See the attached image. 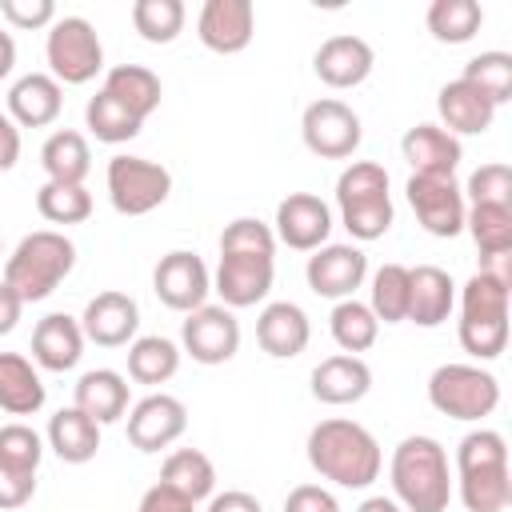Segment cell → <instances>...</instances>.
<instances>
[{
	"mask_svg": "<svg viewBox=\"0 0 512 512\" xmlns=\"http://www.w3.org/2000/svg\"><path fill=\"white\" fill-rule=\"evenodd\" d=\"M308 464L340 488H368L380 476L384 456L376 436L364 424L332 416L308 432Z\"/></svg>",
	"mask_w": 512,
	"mask_h": 512,
	"instance_id": "obj_1",
	"label": "cell"
},
{
	"mask_svg": "<svg viewBox=\"0 0 512 512\" xmlns=\"http://www.w3.org/2000/svg\"><path fill=\"white\" fill-rule=\"evenodd\" d=\"M456 484L468 512H504L512 504L508 444L492 428H476L456 448Z\"/></svg>",
	"mask_w": 512,
	"mask_h": 512,
	"instance_id": "obj_2",
	"label": "cell"
},
{
	"mask_svg": "<svg viewBox=\"0 0 512 512\" xmlns=\"http://www.w3.org/2000/svg\"><path fill=\"white\" fill-rule=\"evenodd\" d=\"M392 492L408 512H444L452 500L448 452L432 436H404L392 452Z\"/></svg>",
	"mask_w": 512,
	"mask_h": 512,
	"instance_id": "obj_3",
	"label": "cell"
},
{
	"mask_svg": "<svg viewBox=\"0 0 512 512\" xmlns=\"http://www.w3.org/2000/svg\"><path fill=\"white\" fill-rule=\"evenodd\" d=\"M72 264H76V244L64 232L40 228V232H28L16 244V252L4 260V284L24 304H36L60 288V280L72 272Z\"/></svg>",
	"mask_w": 512,
	"mask_h": 512,
	"instance_id": "obj_4",
	"label": "cell"
},
{
	"mask_svg": "<svg viewBox=\"0 0 512 512\" xmlns=\"http://www.w3.org/2000/svg\"><path fill=\"white\" fill-rule=\"evenodd\" d=\"M460 344L476 360H496L508 344V280L476 272L460 292Z\"/></svg>",
	"mask_w": 512,
	"mask_h": 512,
	"instance_id": "obj_5",
	"label": "cell"
},
{
	"mask_svg": "<svg viewBox=\"0 0 512 512\" xmlns=\"http://www.w3.org/2000/svg\"><path fill=\"white\" fill-rule=\"evenodd\" d=\"M336 204L340 220L356 240H380L392 228V196H388V172L372 160H356L336 180Z\"/></svg>",
	"mask_w": 512,
	"mask_h": 512,
	"instance_id": "obj_6",
	"label": "cell"
},
{
	"mask_svg": "<svg viewBox=\"0 0 512 512\" xmlns=\"http://www.w3.org/2000/svg\"><path fill=\"white\" fill-rule=\"evenodd\" d=\"M428 404L452 420H480L496 412L500 380L480 364H440L428 376Z\"/></svg>",
	"mask_w": 512,
	"mask_h": 512,
	"instance_id": "obj_7",
	"label": "cell"
},
{
	"mask_svg": "<svg viewBox=\"0 0 512 512\" xmlns=\"http://www.w3.org/2000/svg\"><path fill=\"white\" fill-rule=\"evenodd\" d=\"M52 80L60 84H88L100 68H104V44L96 36V28L84 16H60L48 28V44H44Z\"/></svg>",
	"mask_w": 512,
	"mask_h": 512,
	"instance_id": "obj_8",
	"label": "cell"
},
{
	"mask_svg": "<svg viewBox=\"0 0 512 512\" xmlns=\"http://www.w3.org/2000/svg\"><path fill=\"white\" fill-rule=\"evenodd\" d=\"M104 180H108V200L120 216H144L160 208L172 192L168 168L148 156H112Z\"/></svg>",
	"mask_w": 512,
	"mask_h": 512,
	"instance_id": "obj_9",
	"label": "cell"
},
{
	"mask_svg": "<svg viewBox=\"0 0 512 512\" xmlns=\"http://www.w3.org/2000/svg\"><path fill=\"white\" fill-rule=\"evenodd\" d=\"M300 136H304V148L324 156V160H348L356 148H360V116L336 100V96H324V100H312L300 116Z\"/></svg>",
	"mask_w": 512,
	"mask_h": 512,
	"instance_id": "obj_10",
	"label": "cell"
},
{
	"mask_svg": "<svg viewBox=\"0 0 512 512\" xmlns=\"http://www.w3.org/2000/svg\"><path fill=\"white\" fill-rule=\"evenodd\" d=\"M408 204L420 220L424 232L448 240L456 232H464V188L456 184V176H424V172H412L408 176Z\"/></svg>",
	"mask_w": 512,
	"mask_h": 512,
	"instance_id": "obj_11",
	"label": "cell"
},
{
	"mask_svg": "<svg viewBox=\"0 0 512 512\" xmlns=\"http://www.w3.org/2000/svg\"><path fill=\"white\" fill-rule=\"evenodd\" d=\"M180 340L196 364H224L240 348V320L224 304H200L180 324Z\"/></svg>",
	"mask_w": 512,
	"mask_h": 512,
	"instance_id": "obj_12",
	"label": "cell"
},
{
	"mask_svg": "<svg viewBox=\"0 0 512 512\" xmlns=\"http://www.w3.org/2000/svg\"><path fill=\"white\" fill-rule=\"evenodd\" d=\"M152 288H156L164 308L196 312L208 300V292H212V276H208V268H204V260L196 252L176 248V252L160 256V264L152 272Z\"/></svg>",
	"mask_w": 512,
	"mask_h": 512,
	"instance_id": "obj_13",
	"label": "cell"
},
{
	"mask_svg": "<svg viewBox=\"0 0 512 512\" xmlns=\"http://www.w3.org/2000/svg\"><path fill=\"white\" fill-rule=\"evenodd\" d=\"M308 288L328 300H352V292L368 276V256L356 244H324L308 256Z\"/></svg>",
	"mask_w": 512,
	"mask_h": 512,
	"instance_id": "obj_14",
	"label": "cell"
},
{
	"mask_svg": "<svg viewBox=\"0 0 512 512\" xmlns=\"http://www.w3.org/2000/svg\"><path fill=\"white\" fill-rule=\"evenodd\" d=\"M272 276H276V260L272 256L220 252L216 292H220L224 308H252V304H260L272 292Z\"/></svg>",
	"mask_w": 512,
	"mask_h": 512,
	"instance_id": "obj_15",
	"label": "cell"
},
{
	"mask_svg": "<svg viewBox=\"0 0 512 512\" xmlns=\"http://www.w3.org/2000/svg\"><path fill=\"white\" fill-rule=\"evenodd\" d=\"M184 428H188V408L168 392H152L128 412V440L140 452H160L176 444Z\"/></svg>",
	"mask_w": 512,
	"mask_h": 512,
	"instance_id": "obj_16",
	"label": "cell"
},
{
	"mask_svg": "<svg viewBox=\"0 0 512 512\" xmlns=\"http://www.w3.org/2000/svg\"><path fill=\"white\" fill-rule=\"evenodd\" d=\"M252 32H256V8H252V0H208L200 8L196 36H200L204 48H212L220 56L244 52L252 44Z\"/></svg>",
	"mask_w": 512,
	"mask_h": 512,
	"instance_id": "obj_17",
	"label": "cell"
},
{
	"mask_svg": "<svg viewBox=\"0 0 512 512\" xmlns=\"http://www.w3.org/2000/svg\"><path fill=\"white\" fill-rule=\"evenodd\" d=\"M332 232V212L320 196L312 192H288L276 204V240H284L296 252H316L324 248Z\"/></svg>",
	"mask_w": 512,
	"mask_h": 512,
	"instance_id": "obj_18",
	"label": "cell"
},
{
	"mask_svg": "<svg viewBox=\"0 0 512 512\" xmlns=\"http://www.w3.org/2000/svg\"><path fill=\"white\" fill-rule=\"evenodd\" d=\"M372 64H376L372 44L364 36H352V32L328 36L316 48V56H312V68H316V76L328 88H356V84H364L368 72H372Z\"/></svg>",
	"mask_w": 512,
	"mask_h": 512,
	"instance_id": "obj_19",
	"label": "cell"
},
{
	"mask_svg": "<svg viewBox=\"0 0 512 512\" xmlns=\"http://www.w3.org/2000/svg\"><path fill=\"white\" fill-rule=\"evenodd\" d=\"M140 328V308L128 292H100L88 300L84 316H80V332L84 340L100 344V348H120L136 336Z\"/></svg>",
	"mask_w": 512,
	"mask_h": 512,
	"instance_id": "obj_20",
	"label": "cell"
},
{
	"mask_svg": "<svg viewBox=\"0 0 512 512\" xmlns=\"http://www.w3.org/2000/svg\"><path fill=\"white\" fill-rule=\"evenodd\" d=\"M308 336H312V324H308L304 308L292 304V300L268 304V308L260 312V320H256V344H260L268 356H276V360L300 356V352L308 348Z\"/></svg>",
	"mask_w": 512,
	"mask_h": 512,
	"instance_id": "obj_21",
	"label": "cell"
},
{
	"mask_svg": "<svg viewBox=\"0 0 512 512\" xmlns=\"http://www.w3.org/2000/svg\"><path fill=\"white\" fill-rule=\"evenodd\" d=\"M84 356V332L80 320L68 312H48L32 332V360L48 372H68Z\"/></svg>",
	"mask_w": 512,
	"mask_h": 512,
	"instance_id": "obj_22",
	"label": "cell"
},
{
	"mask_svg": "<svg viewBox=\"0 0 512 512\" xmlns=\"http://www.w3.org/2000/svg\"><path fill=\"white\" fill-rule=\"evenodd\" d=\"M452 304H456V284L444 268H436V264L408 268V320L412 324L436 328L448 320Z\"/></svg>",
	"mask_w": 512,
	"mask_h": 512,
	"instance_id": "obj_23",
	"label": "cell"
},
{
	"mask_svg": "<svg viewBox=\"0 0 512 512\" xmlns=\"http://www.w3.org/2000/svg\"><path fill=\"white\" fill-rule=\"evenodd\" d=\"M368 388H372V368L360 356L340 352V356H328L312 368V396L320 404H336V408L356 404L368 396Z\"/></svg>",
	"mask_w": 512,
	"mask_h": 512,
	"instance_id": "obj_24",
	"label": "cell"
},
{
	"mask_svg": "<svg viewBox=\"0 0 512 512\" xmlns=\"http://www.w3.org/2000/svg\"><path fill=\"white\" fill-rule=\"evenodd\" d=\"M436 108H440L444 132L452 136H480L496 120V104L484 92H476L468 80H448L436 96Z\"/></svg>",
	"mask_w": 512,
	"mask_h": 512,
	"instance_id": "obj_25",
	"label": "cell"
},
{
	"mask_svg": "<svg viewBox=\"0 0 512 512\" xmlns=\"http://www.w3.org/2000/svg\"><path fill=\"white\" fill-rule=\"evenodd\" d=\"M400 152L404 160L412 164V172H424V176H452L464 148L452 132H444L440 124H416L404 132L400 140Z\"/></svg>",
	"mask_w": 512,
	"mask_h": 512,
	"instance_id": "obj_26",
	"label": "cell"
},
{
	"mask_svg": "<svg viewBox=\"0 0 512 512\" xmlns=\"http://www.w3.org/2000/svg\"><path fill=\"white\" fill-rule=\"evenodd\" d=\"M64 108V92L48 72H28L8 88V116L12 124L24 128H44L60 116Z\"/></svg>",
	"mask_w": 512,
	"mask_h": 512,
	"instance_id": "obj_27",
	"label": "cell"
},
{
	"mask_svg": "<svg viewBox=\"0 0 512 512\" xmlns=\"http://www.w3.org/2000/svg\"><path fill=\"white\" fill-rule=\"evenodd\" d=\"M76 408L96 424H112L128 412V380L112 368H92L76 380Z\"/></svg>",
	"mask_w": 512,
	"mask_h": 512,
	"instance_id": "obj_28",
	"label": "cell"
},
{
	"mask_svg": "<svg viewBox=\"0 0 512 512\" xmlns=\"http://www.w3.org/2000/svg\"><path fill=\"white\" fill-rule=\"evenodd\" d=\"M104 92H108L120 108H128L136 120H148V116L160 108V96H164L160 76H156L152 68H144V64H116V68L104 76Z\"/></svg>",
	"mask_w": 512,
	"mask_h": 512,
	"instance_id": "obj_29",
	"label": "cell"
},
{
	"mask_svg": "<svg viewBox=\"0 0 512 512\" xmlns=\"http://www.w3.org/2000/svg\"><path fill=\"white\" fill-rule=\"evenodd\" d=\"M48 448L64 460V464H88L100 448V424L92 416H84L76 404L60 408L48 420Z\"/></svg>",
	"mask_w": 512,
	"mask_h": 512,
	"instance_id": "obj_30",
	"label": "cell"
},
{
	"mask_svg": "<svg viewBox=\"0 0 512 512\" xmlns=\"http://www.w3.org/2000/svg\"><path fill=\"white\" fill-rule=\"evenodd\" d=\"M0 408L12 416H32L44 408V380L20 352H0Z\"/></svg>",
	"mask_w": 512,
	"mask_h": 512,
	"instance_id": "obj_31",
	"label": "cell"
},
{
	"mask_svg": "<svg viewBox=\"0 0 512 512\" xmlns=\"http://www.w3.org/2000/svg\"><path fill=\"white\" fill-rule=\"evenodd\" d=\"M40 164L48 172V180L56 184H84V176L92 172V152H88V140L72 128H60L44 140L40 148Z\"/></svg>",
	"mask_w": 512,
	"mask_h": 512,
	"instance_id": "obj_32",
	"label": "cell"
},
{
	"mask_svg": "<svg viewBox=\"0 0 512 512\" xmlns=\"http://www.w3.org/2000/svg\"><path fill=\"white\" fill-rule=\"evenodd\" d=\"M160 484H168L180 496H188L192 504H200L216 488V468L200 448H176L160 468Z\"/></svg>",
	"mask_w": 512,
	"mask_h": 512,
	"instance_id": "obj_33",
	"label": "cell"
},
{
	"mask_svg": "<svg viewBox=\"0 0 512 512\" xmlns=\"http://www.w3.org/2000/svg\"><path fill=\"white\" fill-rule=\"evenodd\" d=\"M424 20L440 44H468L484 24V8L476 0H432Z\"/></svg>",
	"mask_w": 512,
	"mask_h": 512,
	"instance_id": "obj_34",
	"label": "cell"
},
{
	"mask_svg": "<svg viewBox=\"0 0 512 512\" xmlns=\"http://www.w3.org/2000/svg\"><path fill=\"white\" fill-rule=\"evenodd\" d=\"M464 228L472 232L484 260L512 252V208L508 204H472L464 212Z\"/></svg>",
	"mask_w": 512,
	"mask_h": 512,
	"instance_id": "obj_35",
	"label": "cell"
},
{
	"mask_svg": "<svg viewBox=\"0 0 512 512\" xmlns=\"http://www.w3.org/2000/svg\"><path fill=\"white\" fill-rule=\"evenodd\" d=\"M180 368V348L164 336H140L128 348V376L136 384H164Z\"/></svg>",
	"mask_w": 512,
	"mask_h": 512,
	"instance_id": "obj_36",
	"label": "cell"
},
{
	"mask_svg": "<svg viewBox=\"0 0 512 512\" xmlns=\"http://www.w3.org/2000/svg\"><path fill=\"white\" fill-rule=\"evenodd\" d=\"M328 328H332V340H336L348 356L368 352V348L376 344V336H380V320H376L372 308L360 304V300H340V304L332 308V316H328Z\"/></svg>",
	"mask_w": 512,
	"mask_h": 512,
	"instance_id": "obj_37",
	"label": "cell"
},
{
	"mask_svg": "<svg viewBox=\"0 0 512 512\" xmlns=\"http://www.w3.org/2000/svg\"><path fill=\"white\" fill-rule=\"evenodd\" d=\"M184 4L180 0H136L132 4V28L148 44H172L184 32Z\"/></svg>",
	"mask_w": 512,
	"mask_h": 512,
	"instance_id": "obj_38",
	"label": "cell"
},
{
	"mask_svg": "<svg viewBox=\"0 0 512 512\" xmlns=\"http://www.w3.org/2000/svg\"><path fill=\"white\" fill-rule=\"evenodd\" d=\"M84 120H88V128H92V136L96 140H104V144H124V140H132V136H140V128H144V120H136L128 108H120L104 88L88 100V108H84Z\"/></svg>",
	"mask_w": 512,
	"mask_h": 512,
	"instance_id": "obj_39",
	"label": "cell"
},
{
	"mask_svg": "<svg viewBox=\"0 0 512 512\" xmlns=\"http://www.w3.org/2000/svg\"><path fill=\"white\" fill-rule=\"evenodd\" d=\"M36 212L48 224H80V220L92 216V196H88L84 184H56V180H48L36 192Z\"/></svg>",
	"mask_w": 512,
	"mask_h": 512,
	"instance_id": "obj_40",
	"label": "cell"
},
{
	"mask_svg": "<svg viewBox=\"0 0 512 512\" xmlns=\"http://www.w3.org/2000/svg\"><path fill=\"white\" fill-rule=\"evenodd\" d=\"M460 80H468L476 92H484L500 108L512 96V56L508 52H480V56H472L464 64V76Z\"/></svg>",
	"mask_w": 512,
	"mask_h": 512,
	"instance_id": "obj_41",
	"label": "cell"
},
{
	"mask_svg": "<svg viewBox=\"0 0 512 512\" xmlns=\"http://www.w3.org/2000/svg\"><path fill=\"white\" fill-rule=\"evenodd\" d=\"M372 316L384 324L408 320V268L404 264H384L372 276Z\"/></svg>",
	"mask_w": 512,
	"mask_h": 512,
	"instance_id": "obj_42",
	"label": "cell"
},
{
	"mask_svg": "<svg viewBox=\"0 0 512 512\" xmlns=\"http://www.w3.org/2000/svg\"><path fill=\"white\" fill-rule=\"evenodd\" d=\"M220 252H256V256H276V232L256 220V216H240L232 224H224L220 232Z\"/></svg>",
	"mask_w": 512,
	"mask_h": 512,
	"instance_id": "obj_43",
	"label": "cell"
},
{
	"mask_svg": "<svg viewBox=\"0 0 512 512\" xmlns=\"http://www.w3.org/2000/svg\"><path fill=\"white\" fill-rule=\"evenodd\" d=\"M44 456V440L28 424H4L0 428V464L16 472H36Z\"/></svg>",
	"mask_w": 512,
	"mask_h": 512,
	"instance_id": "obj_44",
	"label": "cell"
},
{
	"mask_svg": "<svg viewBox=\"0 0 512 512\" xmlns=\"http://www.w3.org/2000/svg\"><path fill=\"white\" fill-rule=\"evenodd\" d=\"M472 204H508L512 208V168L508 164H480L472 176H468V188Z\"/></svg>",
	"mask_w": 512,
	"mask_h": 512,
	"instance_id": "obj_45",
	"label": "cell"
},
{
	"mask_svg": "<svg viewBox=\"0 0 512 512\" xmlns=\"http://www.w3.org/2000/svg\"><path fill=\"white\" fill-rule=\"evenodd\" d=\"M0 12L12 28H52L56 20V4L52 0H0Z\"/></svg>",
	"mask_w": 512,
	"mask_h": 512,
	"instance_id": "obj_46",
	"label": "cell"
},
{
	"mask_svg": "<svg viewBox=\"0 0 512 512\" xmlns=\"http://www.w3.org/2000/svg\"><path fill=\"white\" fill-rule=\"evenodd\" d=\"M36 492V472H16L0 464V508H24Z\"/></svg>",
	"mask_w": 512,
	"mask_h": 512,
	"instance_id": "obj_47",
	"label": "cell"
},
{
	"mask_svg": "<svg viewBox=\"0 0 512 512\" xmlns=\"http://www.w3.org/2000/svg\"><path fill=\"white\" fill-rule=\"evenodd\" d=\"M284 512H340L336 496L320 484H296L284 500Z\"/></svg>",
	"mask_w": 512,
	"mask_h": 512,
	"instance_id": "obj_48",
	"label": "cell"
},
{
	"mask_svg": "<svg viewBox=\"0 0 512 512\" xmlns=\"http://www.w3.org/2000/svg\"><path fill=\"white\" fill-rule=\"evenodd\" d=\"M196 504L188 500V496H180L176 488H168V484H152L144 496H140V508L136 512H192Z\"/></svg>",
	"mask_w": 512,
	"mask_h": 512,
	"instance_id": "obj_49",
	"label": "cell"
},
{
	"mask_svg": "<svg viewBox=\"0 0 512 512\" xmlns=\"http://www.w3.org/2000/svg\"><path fill=\"white\" fill-rule=\"evenodd\" d=\"M208 512H264V508H260V500L252 492L228 488V492H220V496L208 500Z\"/></svg>",
	"mask_w": 512,
	"mask_h": 512,
	"instance_id": "obj_50",
	"label": "cell"
},
{
	"mask_svg": "<svg viewBox=\"0 0 512 512\" xmlns=\"http://www.w3.org/2000/svg\"><path fill=\"white\" fill-rule=\"evenodd\" d=\"M20 160V128L12 124V116L0 112V172H8Z\"/></svg>",
	"mask_w": 512,
	"mask_h": 512,
	"instance_id": "obj_51",
	"label": "cell"
},
{
	"mask_svg": "<svg viewBox=\"0 0 512 512\" xmlns=\"http://www.w3.org/2000/svg\"><path fill=\"white\" fill-rule=\"evenodd\" d=\"M20 308H24V300L0 280V336H8L12 328H16V320H20Z\"/></svg>",
	"mask_w": 512,
	"mask_h": 512,
	"instance_id": "obj_52",
	"label": "cell"
},
{
	"mask_svg": "<svg viewBox=\"0 0 512 512\" xmlns=\"http://www.w3.org/2000/svg\"><path fill=\"white\" fill-rule=\"evenodd\" d=\"M12 64H16V40L8 32H0V80L12 72Z\"/></svg>",
	"mask_w": 512,
	"mask_h": 512,
	"instance_id": "obj_53",
	"label": "cell"
},
{
	"mask_svg": "<svg viewBox=\"0 0 512 512\" xmlns=\"http://www.w3.org/2000/svg\"><path fill=\"white\" fill-rule=\"evenodd\" d=\"M356 512H404V508H400L392 496H368V500H364Z\"/></svg>",
	"mask_w": 512,
	"mask_h": 512,
	"instance_id": "obj_54",
	"label": "cell"
}]
</instances>
